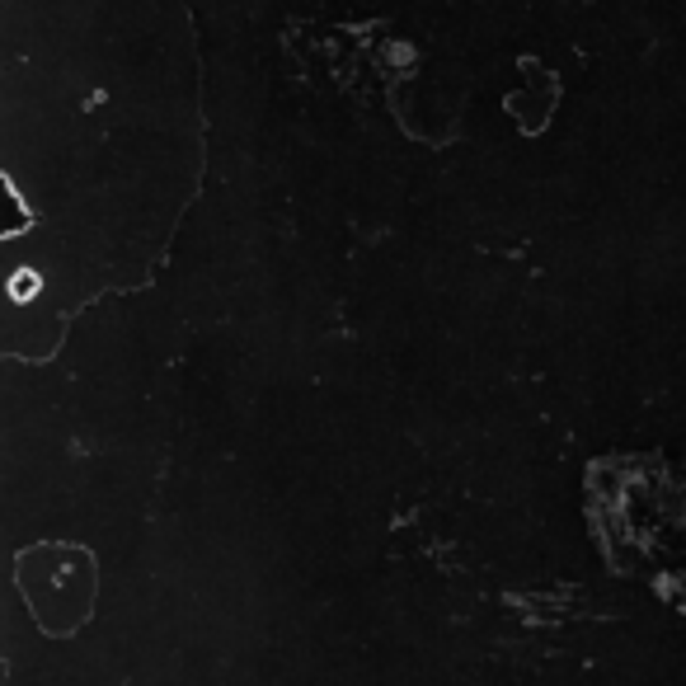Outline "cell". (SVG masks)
<instances>
[{"instance_id": "1", "label": "cell", "mask_w": 686, "mask_h": 686, "mask_svg": "<svg viewBox=\"0 0 686 686\" xmlns=\"http://www.w3.org/2000/svg\"><path fill=\"white\" fill-rule=\"evenodd\" d=\"M0 76L10 231L141 217L165 240L203 127L184 0H5Z\"/></svg>"}]
</instances>
